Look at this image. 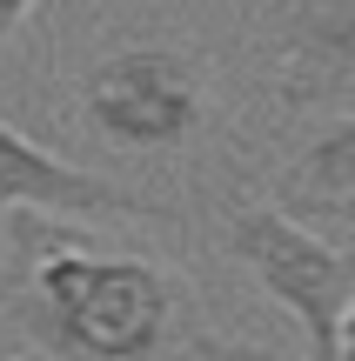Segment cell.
I'll list each match as a JSON object with an SVG mask.
<instances>
[{"instance_id":"obj_1","label":"cell","mask_w":355,"mask_h":361,"mask_svg":"<svg viewBox=\"0 0 355 361\" xmlns=\"http://www.w3.org/2000/svg\"><path fill=\"white\" fill-rule=\"evenodd\" d=\"M0 308L47 361H289L208 328L181 268L141 247H101L54 214H7Z\"/></svg>"},{"instance_id":"obj_2","label":"cell","mask_w":355,"mask_h":361,"mask_svg":"<svg viewBox=\"0 0 355 361\" xmlns=\"http://www.w3.org/2000/svg\"><path fill=\"white\" fill-rule=\"evenodd\" d=\"M222 247L248 268L275 308L302 328V361H335L342 314L355 301V241L315 234L289 201H235L222 221Z\"/></svg>"},{"instance_id":"obj_3","label":"cell","mask_w":355,"mask_h":361,"mask_svg":"<svg viewBox=\"0 0 355 361\" xmlns=\"http://www.w3.org/2000/svg\"><path fill=\"white\" fill-rule=\"evenodd\" d=\"M208 94L215 74L195 47H168V40H141V47H114L80 74V121L94 141L114 154H174L208 128Z\"/></svg>"},{"instance_id":"obj_4","label":"cell","mask_w":355,"mask_h":361,"mask_svg":"<svg viewBox=\"0 0 355 361\" xmlns=\"http://www.w3.org/2000/svg\"><path fill=\"white\" fill-rule=\"evenodd\" d=\"M20 207L74 214V221H181L168 201H148L94 168H74V161L47 154L40 141H27L13 121H0V221Z\"/></svg>"},{"instance_id":"obj_5","label":"cell","mask_w":355,"mask_h":361,"mask_svg":"<svg viewBox=\"0 0 355 361\" xmlns=\"http://www.w3.org/2000/svg\"><path fill=\"white\" fill-rule=\"evenodd\" d=\"M268 40L282 107H329L355 94V0H275Z\"/></svg>"},{"instance_id":"obj_6","label":"cell","mask_w":355,"mask_h":361,"mask_svg":"<svg viewBox=\"0 0 355 361\" xmlns=\"http://www.w3.org/2000/svg\"><path fill=\"white\" fill-rule=\"evenodd\" d=\"M282 201L295 214H355V114L329 121L302 154L282 168Z\"/></svg>"},{"instance_id":"obj_7","label":"cell","mask_w":355,"mask_h":361,"mask_svg":"<svg viewBox=\"0 0 355 361\" xmlns=\"http://www.w3.org/2000/svg\"><path fill=\"white\" fill-rule=\"evenodd\" d=\"M34 7H40V0H0V54H7V40L20 34V20H27Z\"/></svg>"},{"instance_id":"obj_8","label":"cell","mask_w":355,"mask_h":361,"mask_svg":"<svg viewBox=\"0 0 355 361\" xmlns=\"http://www.w3.org/2000/svg\"><path fill=\"white\" fill-rule=\"evenodd\" d=\"M335 361H355V301H349V314H342V348H335Z\"/></svg>"},{"instance_id":"obj_9","label":"cell","mask_w":355,"mask_h":361,"mask_svg":"<svg viewBox=\"0 0 355 361\" xmlns=\"http://www.w3.org/2000/svg\"><path fill=\"white\" fill-rule=\"evenodd\" d=\"M7 361H47V355H40V348H27V355H7Z\"/></svg>"}]
</instances>
